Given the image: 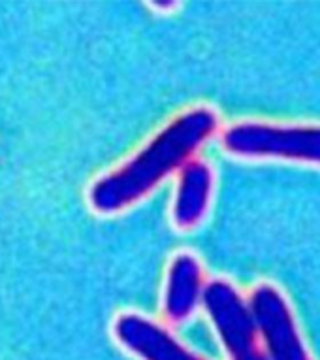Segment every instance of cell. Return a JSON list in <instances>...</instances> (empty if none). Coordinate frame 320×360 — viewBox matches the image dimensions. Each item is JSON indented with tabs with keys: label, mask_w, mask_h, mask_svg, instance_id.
Wrapping results in <instances>:
<instances>
[{
	"label": "cell",
	"mask_w": 320,
	"mask_h": 360,
	"mask_svg": "<svg viewBox=\"0 0 320 360\" xmlns=\"http://www.w3.org/2000/svg\"><path fill=\"white\" fill-rule=\"evenodd\" d=\"M217 127L219 117L209 108H192L178 115L131 160L91 187V206L96 212L115 213L145 198L170 174L183 170Z\"/></svg>",
	"instance_id": "obj_1"
},
{
	"label": "cell",
	"mask_w": 320,
	"mask_h": 360,
	"mask_svg": "<svg viewBox=\"0 0 320 360\" xmlns=\"http://www.w3.org/2000/svg\"><path fill=\"white\" fill-rule=\"evenodd\" d=\"M228 153L253 159H285L320 165V124L281 127L237 123L222 134Z\"/></svg>",
	"instance_id": "obj_2"
},
{
	"label": "cell",
	"mask_w": 320,
	"mask_h": 360,
	"mask_svg": "<svg viewBox=\"0 0 320 360\" xmlns=\"http://www.w3.org/2000/svg\"><path fill=\"white\" fill-rule=\"evenodd\" d=\"M202 302L232 360H272L258 345L260 332L253 311L234 285L215 279L206 285Z\"/></svg>",
	"instance_id": "obj_3"
},
{
	"label": "cell",
	"mask_w": 320,
	"mask_h": 360,
	"mask_svg": "<svg viewBox=\"0 0 320 360\" xmlns=\"http://www.w3.org/2000/svg\"><path fill=\"white\" fill-rule=\"evenodd\" d=\"M249 307L260 338L272 360H311L298 330L292 309L281 290L273 285H258L251 295Z\"/></svg>",
	"instance_id": "obj_4"
},
{
	"label": "cell",
	"mask_w": 320,
	"mask_h": 360,
	"mask_svg": "<svg viewBox=\"0 0 320 360\" xmlns=\"http://www.w3.org/2000/svg\"><path fill=\"white\" fill-rule=\"evenodd\" d=\"M115 336L142 360H204L183 347L166 328L138 313H123L115 321Z\"/></svg>",
	"instance_id": "obj_5"
},
{
	"label": "cell",
	"mask_w": 320,
	"mask_h": 360,
	"mask_svg": "<svg viewBox=\"0 0 320 360\" xmlns=\"http://www.w3.org/2000/svg\"><path fill=\"white\" fill-rule=\"evenodd\" d=\"M202 266L190 253H179L170 264L166 292H164V311L168 319L185 321L194 313L196 306L204 300Z\"/></svg>",
	"instance_id": "obj_6"
},
{
	"label": "cell",
	"mask_w": 320,
	"mask_h": 360,
	"mask_svg": "<svg viewBox=\"0 0 320 360\" xmlns=\"http://www.w3.org/2000/svg\"><path fill=\"white\" fill-rule=\"evenodd\" d=\"M213 189V172L204 160H190L179 176L178 193L173 200V223L179 229H190L208 212Z\"/></svg>",
	"instance_id": "obj_7"
}]
</instances>
